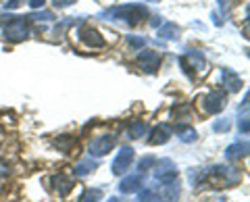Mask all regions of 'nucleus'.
<instances>
[{
	"mask_svg": "<svg viewBox=\"0 0 250 202\" xmlns=\"http://www.w3.org/2000/svg\"><path fill=\"white\" fill-rule=\"evenodd\" d=\"M100 17L117 19V21H123L125 25H129V27H136L148 17V9L142 4H123V6H113V9H108V11H103Z\"/></svg>",
	"mask_w": 250,
	"mask_h": 202,
	"instance_id": "obj_1",
	"label": "nucleus"
},
{
	"mask_svg": "<svg viewBox=\"0 0 250 202\" xmlns=\"http://www.w3.org/2000/svg\"><path fill=\"white\" fill-rule=\"evenodd\" d=\"M29 32L31 29H29V23H27L25 17H11L9 25H4V29H2L4 38L9 42H13V44H19L23 40H27Z\"/></svg>",
	"mask_w": 250,
	"mask_h": 202,
	"instance_id": "obj_2",
	"label": "nucleus"
},
{
	"mask_svg": "<svg viewBox=\"0 0 250 202\" xmlns=\"http://www.w3.org/2000/svg\"><path fill=\"white\" fill-rule=\"evenodd\" d=\"M138 67L142 69L144 73H156L161 67V54L154 50H142L138 54Z\"/></svg>",
	"mask_w": 250,
	"mask_h": 202,
	"instance_id": "obj_3",
	"label": "nucleus"
},
{
	"mask_svg": "<svg viewBox=\"0 0 250 202\" xmlns=\"http://www.w3.org/2000/svg\"><path fill=\"white\" fill-rule=\"evenodd\" d=\"M202 104H205V111L208 115H217L228 104V96H225L223 92H208V94L202 98Z\"/></svg>",
	"mask_w": 250,
	"mask_h": 202,
	"instance_id": "obj_4",
	"label": "nucleus"
},
{
	"mask_svg": "<svg viewBox=\"0 0 250 202\" xmlns=\"http://www.w3.org/2000/svg\"><path fill=\"white\" fill-rule=\"evenodd\" d=\"M131 161H134V148H131V146H123V148L119 150V154H117V159L113 161V173L123 175L125 171L129 169Z\"/></svg>",
	"mask_w": 250,
	"mask_h": 202,
	"instance_id": "obj_5",
	"label": "nucleus"
},
{
	"mask_svg": "<svg viewBox=\"0 0 250 202\" xmlns=\"http://www.w3.org/2000/svg\"><path fill=\"white\" fill-rule=\"evenodd\" d=\"M154 180L159 182V183L177 180V169H175V165H173V162H171L169 159L159 161V165H156V171H154Z\"/></svg>",
	"mask_w": 250,
	"mask_h": 202,
	"instance_id": "obj_6",
	"label": "nucleus"
},
{
	"mask_svg": "<svg viewBox=\"0 0 250 202\" xmlns=\"http://www.w3.org/2000/svg\"><path fill=\"white\" fill-rule=\"evenodd\" d=\"M115 148V138L113 136H103V138H96L94 142L90 144L88 152L92 157H104Z\"/></svg>",
	"mask_w": 250,
	"mask_h": 202,
	"instance_id": "obj_7",
	"label": "nucleus"
},
{
	"mask_svg": "<svg viewBox=\"0 0 250 202\" xmlns=\"http://www.w3.org/2000/svg\"><path fill=\"white\" fill-rule=\"evenodd\" d=\"M80 40L88 46V48H103V46L106 44L103 34L94 27H82L80 29Z\"/></svg>",
	"mask_w": 250,
	"mask_h": 202,
	"instance_id": "obj_8",
	"label": "nucleus"
},
{
	"mask_svg": "<svg viewBox=\"0 0 250 202\" xmlns=\"http://www.w3.org/2000/svg\"><path fill=\"white\" fill-rule=\"evenodd\" d=\"M179 180H171V182H165L159 185V198L163 202H177L179 198Z\"/></svg>",
	"mask_w": 250,
	"mask_h": 202,
	"instance_id": "obj_9",
	"label": "nucleus"
},
{
	"mask_svg": "<svg viewBox=\"0 0 250 202\" xmlns=\"http://www.w3.org/2000/svg\"><path fill=\"white\" fill-rule=\"evenodd\" d=\"M50 185H52V190L57 192L61 198L69 196V194H71V190H73V182L69 180V177H65L62 173L52 175V177H50Z\"/></svg>",
	"mask_w": 250,
	"mask_h": 202,
	"instance_id": "obj_10",
	"label": "nucleus"
},
{
	"mask_svg": "<svg viewBox=\"0 0 250 202\" xmlns=\"http://www.w3.org/2000/svg\"><path fill=\"white\" fill-rule=\"evenodd\" d=\"M171 129L167 123H161V125H156V127H152L150 129V134H148V144H152V146H156V144H165L167 140L171 138Z\"/></svg>",
	"mask_w": 250,
	"mask_h": 202,
	"instance_id": "obj_11",
	"label": "nucleus"
},
{
	"mask_svg": "<svg viewBox=\"0 0 250 202\" xmlns=\"http://www.w3.org/2000/svg\"><path fill=\"white\" fill-rule=\"evenodd\" d=\"M142 185H144V175L142 173L127 175V177H123V180H121L119 190L123 194H131V192H140V190H142Z\"/></svg>",
	"mask_w": 250,
	"mask_h": 202,
	"instance_id": "obj_12",
	"label": "nucleus"
},
{
	"mask_svg": "<svg viewBox=\"0 0 250 202\" xmlns=\"http://www.w3.org/2000/svg\"><path fill=\"white\" fill-rule=\"evenodd\" d=\"M221 77H223V88L231 92V94H236V92L242 90V80H240V75L238 73H233L231 69H221Z\"/></svg>",
	"mask_w": 250,
	"mask_h": 202,
	"instance_id": "obj_13",
	"label": "nucleus"
},
{
	"mask_svg": "<svg viewBox=\"0 0 250 202\" xmlns=\"http://www.w3.org/2000/svg\"><path fill=\"white\" fill-rule=\"evenodd\" d=\"M248 154V144L244 142H236V144H231L229 148H225V159H229V161H238L242 157H246Z\"/></svg>",
	"mask_w": 250,
	"mask_h": 202,
	"instance_id": "obj_14",
	"label": "nucleus"
},
{
	"mask_svg": "<svg viewBox=\"0 0 250 202\" xmlns=\"http://www.w3.org/2000/svg\"><path fill=\"white\" fill-rule=\"evenodd\" d=\"M96 167H98V162H96V161L85 159V161H80V162H77V165L73 167V173H75L77 177H85V175H90Z\"/></svg>",
	"mask_w": 250,
	"mask_h": 202,
	"instance_id": "obj_15",
	"label": "nucleus"
},
{
	"mask_svg": "<svg viewBox=\"0 0 250 202\" xmlns=\"http://www.w3.org/2000/svg\"><path fill=\"white\" fill-rule=\"evenodd\" d=\"M159 38H163V40H179V27L175 23H163L159 27Z\"/></svg>",
	"mask_w": 250,
	"mask_h": 202,
	"instance_id": "obj_16",
	"label": "nucleus"
},
{
	"mask_svg": "<svg viewBox=\"0 0 250 202\" xmlns=\"http://www.w3.org/2000/svg\"><path fill=\"white\" fill-rule=\"evenodd\" d=\"M175 134H177V138L182 140V142H186V144H190V142H196V129L194 127H190V125H179V127H175Z\"/></svg>",
	"mask_w": 250,
	"mask_h": 202,
	"instance_id": "obj_17",
	"label": "nucleus"
},
{
	"mask_svg": "<svg viewBox=\"0 0 250 202\" xmlns=\"http://www.w3.org/2000/svg\"><path fill=\"white\" fill-rule=\"evenodd\" d=\"M142 134H146V123L144 121H134V123H129V129H127V136L131 140H138V138H142Z\"/></svg>",
	"mask_w": 250,
	"mask_h": 202,
	"instance_id": "obj_18",
	"label": "nucleus"
},
{
	"mask_svg": "<svg viewBox=\"0 0 250 202\" xmlns=\"http://www.w3.org/2000/svg\"><path fill=\"white\" fill-rule=\"evenodd\" d=\"M229 127H231V123H229V119H217L215 123H213V131L215 134H228L229 131Z\"/></svg>",
	"mask_w": 250,
	"mask_h": 202,
	"instance_id": "obj_19",
	"label": "nucleus"
},
{
	"mask_svg": "<svg viewBox=\"0 0 250 202\" xmlns=\"http://www.w3.org/2000/svg\"><path fill=\"white\" fill-rule=\"evenodd\" d=\"M73 144H75V140H73L71 136H62V138L57 140V146H59L61 150H65V152L71 150V146H73Z\"/></svg>",
	"mask_w": 250,
	"mask_h": 202,
	"instance_id": "obj_20",
	"label": "nucleus"
},
{
	"mask_svg": "<svg viewBox=\"0 0 250 202\" xmlns=\"http://www.w3.org/2000/svg\"><path fill=\"white\" fill-rule=\"evenodd\" d=\"M156 162V159L152 157V154H148V157H144V159H140V162H138V169H140V173H144V171H148L152 165Z\"/></svg>",
	"mask_w": 250,
	"mask_h": 202,
	"instance_id": "obj_21",
	"label": "nucleus"
},
{
	"mask_svg": "<svg viewBox=\"0 0 250 202\" xmlns=\"http://www.w3.org/2000/svg\"><path fill=\"white\" fill-rule=\"evenodd\" d=\"M138 202H159V198H156V194L152 190H144V192H140Z\"/></svg>",
	"mask_w": 250,
	"mask_h": 202,
	"instance_id": "obj_22",
	"label": "nucleus"
},
{
	"mask_svg": "<svg viewBox=\"0 0 250 202\" xmlns=\"http://www.w3.org/2000/svg\"><path fill=\"white\" fill-rule=\"evenodd\" d=\"M54 15L50 11H44L40 15H27V21H52Z\"/></svg>",
	"mask_w": 250,
	"mask_h": 202,
	"instance_id": "obj_23",
	"label": "nucleus"
},
{
	"mask_svg": "<svg viewBox=\"0 0 250 202\" xmlns=\"http://www.w3.org/2000/svg\"><path fill=\"white\" fill-rule=\"evenodd\" d=\"M98 198H100V190H88L80 198V202H98Z\"/></svg>",
	"mask_w": 250,
	"mask_h": 202,
	"instance_id": "obj_24",
	"label": "nucleus"
},
{
	"mask_svg": "<svg viewBox=\"0 0 250 202\" xmlns=\"http://www.w3.org/2000/svg\"><path fill=\"white\" fill-rule=\"evenodd\" d=\"M190 61H192L194 65H196V69H205V57H202L200 52L192 50V52H190Z\"/></svg>",
	"mask_w": 250,
	"mask_h": 202,
	"instance_id": "obj_25",
	"label": "nucleus"
},
{
	"mask_svg": "<svg viewBox=\"0 0 250 202\" xmlns=\"http://www.w3.org/2000/svg\"><path fill=\"white\" fill-rule=\"evenodd\" d=\"M127 44L131 46V48H142V46L146 44L144 38H136V36H129L127 38Z\"/></svg>",
	"mask_w": 250,
	"mask_h": 202,
	"instance_id": "obj_26",
	"label": "nucleus"
},
{
	"mask_svg": "<svg viewBox=\"0 0 250 202\" xmlns=\"http://www.w3.org/2000/svg\"><path fill=\"white\" fill-rule=\"evenodd\" d=\"M52 2H54V6H57V9H67V6L75 4L77 0H52Z\"/></svg>",
	"mask_w": 250,
	"mask_h": 202,
	"instance_id": "obj_27",
	"label": "nucleus"
},
{
	"mask_svg": "<svg viewBox=\"0 0 250 202\" xmlns=\"http://www.w3.org/2000/svg\"><path fill=\"white\" fill-rule=\"evenodd\" d=\"M190 104H182V106H175L173 108V111H171V115H173V117H177V115H184V113H188V111H190Z\"/></svg>",
	"mask_w": 250,
	"mask_h": 202,
	"instance_id": "obj_28",
	"label": "nucleus"
},
{
	"mask_svg": "<svg viewBox=\"0 0 250 202\" xmlns=\"http://www.w3.org/2000/svg\"><path fill=\"white\" fill-rule=\"evenodd\" d=\"M21 4H23V0H6V2H4V9L13 11V9H19Z\"/></svg>",
	"mask_w": 250,
	"mask_h": 202,
	"instance_id": "obj_29",
	"label": "nucleus"
},
{
	"mask_svg": "<svg viewBox=\"0 0 250 202\" xmlns=\"http://www.w3.org/2000/svg\"><path fill=\"white\" fill-rule=\"evenodd\" d=\"M240 131L242 134H248V115H244V117H240Z\"/></svg>",
	"mask_w": 250,
	"mask_h": 202,
	"instance_id": "obj_30",
	"label": "nucleus"
},
{
	"mask_svg": "<svg viewBox=\"0 0 250 202\" xmlns=\"http://www.w3.org/2000/svg\"><path fill=\"white\" fill-rule=\"evenodd\" d=\"M44 4H46V0H29V6H31V9H42Z\"/></svg>",
	"mask_w": 250,
	"mask_h": 202,
	"instance_id": "obj_31",
	"label": "nucleus"
},
{
	"mask_svg": "<svg viewBox=\"0 0 250 202\" xmlns=\"http://www.w3.org/2000/svg\"><path fill=\"white\" fill-rule=\"evenodd\" d=\"M210 17H213V23H215V25H221V19H219V15H217V13H213Z\"/></svg>",
	"mask_w": 250,
	"mask_h": 202,
	"instance_id": "obj_32",
	"label": "nucleus"
},
{
	"mask_svg": "<svg viewBox=\"0 0 250 202\" xmlns=\"http://www.w3.org/2000/svg\"><path fill=\"white\" fill-rule=\"evenodd\" d=\"M106 202H125V200H121L119 196H111V198H108Z\"/></svg>",
	"mask_w": 250,
	"mask_h": 202,
	"instance_id": "obj_33",
	"label": "nucleus"
},
{
	"mask_svg": "<svg viewBox=\"0 0 250 202\" xmlns=\"http://www.w3.org/2000/svg\"><path fill=\"white\" fill-rule=\"evenodd\" d=\"M150 23H152V25H154V27H156V25H161V17H159V19H156V17H154V19H152Z\"/></svg>",
	"mask_w": 250,
	"mask_h": 202,
	"instance_id": "obj_34",
	"label": "nucleus"
}]
</instances>
